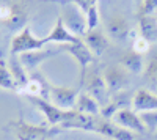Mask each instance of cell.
<instances>
[{"mask_svg": "<svg viewBox=\"0 0 157 140\" xmlns=\"http://www.w3.org/2000/svg\"><path fill=\"white\" fill-rule=\"evenodd\" d=\"M30 103L43 113L44 118L47 120L49 124L52 126H64L66 123H69L71 120H74L77 117V110H64L57 107L55 104L49 103L47 99L39 98V96H25Z\"/></svg>", "mask_w": 157, "mask_h": 140, "instance_id": "obj_1", "label": "cell"}, {"mask_svg": "<svg viewBox=\"0 0 157 140\" xmlns=\"http://www.w3.org/2000/svg\"><path fill=\"white\" fill-rule=\"evenodd\" d=\"M63 24L66 25V29L77 38H82L88 32V24H86V16L85 13L77 8L72 3H63L61 14H60Z\"/></svg>", "mask_w": 157, "mask_h": 140, "instance_id": "obj_2", "label": "cell"}, {"mask_svg": "<svg viewBox=\"0 0 157 140\" xmlns=\"http://www.w3.org/2000/svg\"><path fill=\"white\" fill-rule=\"evenodd\" d=\"M46 44H47L46 38L35 36L33 32L30 30V27H25L17 35H14V38L11 40L10 52H11V55H21V54H25V52L41 50Z\"/></svg>", "mask_w": 157, "mask_h": 140, "instance_id": "obj_3", "label": "cell"}, {"mask_svg": "<svg viewBox=\"0 0 157 140\" xmlns=\"http://www.w3.org/2000/svg\"><path fill=\"white\" fill-rule=\"evenodd\" d=\"M78 91L74 87H63V85H50L49 98L50 103L64 110H75V103L78 98Z\"/></svg>", "mask_w": 157, "mask_h": 140, "instance_id": "obj_4", "label": "cell"}, {"mask_svg": "<svg viewBox=\"0 0 157 140\" xmlns=\"http://www.w3.org/2000/svg\"><path fill=\"white\" fill-rule=\"evenodd\" d=\"M105 33L115 41L127 43L129 38L134 35V30L124 14H113L105 24Z\"/></svg>", "mask_w": 157, "mask_h": 140, "instance_id": "obj_5", "label": "cell"}, {"mask_svg": "<svg viewBox=\"0 0 157 140\" xmlns=\"http://www.w3.org/2000/svg\"><path fill=\"white\" fill-rule=\"evenodd\" d=\"M13 132L17 140H44L50 135V129L43 124H33L24 120L13 123Z\"/></svg>", "mask_w": 157, "mask_h": 140, "instance_id": "obj_6", "label": "cell"}, {"mask_svg": "<svg viewBox=\"0 0 157 140\" xmlns=\"http://www.w3.org/2000/svg\"><path fill=\"white\" fill-rule=\"evenodd\" d=\"M109 93H121L129 85V72L120 65H110L102 72Z\"/></svg>", "mask_w": 157, "mask_h": 140, "instance_id": "obj_7", "label": "cell"}, {"mask_svg": "<svg viewBox=\"0 0 157 140\" xmlns=\"http://www.w3.org/2000/svg\"><path fill=\"white\" fill-rule=\"evenodd\" d=\"M63 49L66 50V52L75 60V63H77V65L80 66V69H82V77H85L88 66L94 61V55H93V52H91V50L86 47V44L83 43V40L80 38V40H77L75 43L64 44Z\"/></svg>", "mask_w": 157, "mask_h": 140, "instance_id": "obj_8", "label": "cell"}, {"mask_svg": "<svg viewBox=\"0 0 157 140\" xmlns=\"http://www.w3.org/2000/svg\"><path fill=\"white\" fill-rule=\"evenodd\" d=\"M94 132L107 137V138H112V140H135L134 132H130V131L121 128V126H118L112 120L99 118V117H98L96 124H94Z\"/></svg>", "mask_w": 157, "mask_h": 140, "instance_id": "obj_9", "label": "cell"}, {"mask_svg": "<svg viewBox=\"0 0 157 140\" xmlns=\"http://www.w3.org/2000/svg\"><path fill=\"white\" fill-rule=\"evenodd\" d=\"M112 121L130 132H145V126H143L140 120V115L134 109L123 107L120 110H116L115 115L112 117Z\"/></svg>", "mask_w": 157, "mask_h": 140, "instance_id": "obj_10", "label": "cell"}, {"mask_svg": "<svg viewBox=\"0 0 157 140\" xmlns=\"http://www.w3.org/2000/svg\"><path fill=\"white\" fill-rule=\"evenodd\" d=\"M83 79H85V91L90 93L99 104L105 106V98L109 90H107L105 80H104V76L98 71H93V72H88Z\"/></svg>", "mask_w": 157, "mask_h": 140, "instance_id": "obj_11", "label": "cell"}, {"mask_svg": "<svg viewBox=\"0 0 157 140\" xmlns=\"http://www.w3.org/2000/svg\"><path fill=\"white\" fill-rule=\"evenodd\" d=\"M29 22V13H27V8H25L22 3L19 2H11V11H10V16L8 19L2 24L3 27H6L8 30H13V32H21L24 30Z\"/></svg>", "mask_w": 157, "mask_h": 140, "instance_id": "obj_12", "label": "cell"}, {"mask_svg": "<svg viewBox=\"0 0 157 140\" xmlns=\"http://www.w3.org/2000/svg\"><path fill=\"white\" fill-rule=\"evenodd\" d=\"M82 40L86 44V47L93 52L94 57H101L109 49V44H110L107 33H104L102 30H98V29L86 32L82 36Z\"/></svg>", "mask_w": 157, "mask_h": 140, "instance_id": "obj_13", "label": "cell"}, {"mask_svg": "<svg viewBox=\"0 0 157 140\" xmlns=\"http://www.w3.org/2000/svg\"><path fill=\"white\" fill-rule=\"evenodd\" d=\"M132 109L137 113L157 110V93H152L149 88H138L132 96Z\"/></svg>", "mask_w": 157, "mask_h": 140, "instance_id": "obj_14", "label": "cell"}, {"mask_svg": "<svg viewBox=\"0 0 157 140\" xmlns=\"http://www.w3.org/2000/svg\"><path fill=\"white\" fill-rule=\"evenodd\" d=\"M118 65L123 66L129 74H143L145 66H146V61H145L141 54H137L130 49V50H126V52L120 57Z\"/></svg>", "mask_w": 157, "mask_h": 140, "instance_id": "obj_15", "label": "cell"}, {"mask_svg": "<svg viewBox=\"0 0 157 140\" xmlns=\"http://www.w3.org/2000/svg\"><path fill=\"white\" fill-rule=\"evenodd\" d=\"M77 40H80V38L74 36V35L66 29V25L63 24V21H61L60 16H58L55 25L52 27L50 33L46 36V41H47V43H55V44H63V46H64V44L75 43Z\"/></svg>", "mask_w": 157, "mask_h": 140, "instance_id": "obj_16", "label": "cell"}, {"mask_svg": "<svg viewBox=\"0 0 157 140\" xmlns=\"http://www.w3.org/2000/svg\"><path fill=\"white\" fill-rule=\"evenodd\" d=\"M75 110L83 113V115H93V117H99L101 115V104L86 91H80L75 103Z\"/></svg>", "mask_w": 157, "mask_h": 140, "instance_id": "obj_17", "label": "cell"}, {"mask_svg": "<svg viewBox=\"0 0 157 140\" xmlns=\"http://www.w3.org/2000/svg\"><path fill=\"white\" fill-rule=\"evenodd\" d=\"M52 55H54V52H52V50H44V49H41V50H33V52L21 54V55H17V58H19V61H21V65L25 68V71H33L36 66L41 65L46 58H49V57H52Z\"/></svg>", "mask_w": 157, "mask_h": 140, "instance_id": "obj_18", "label": "cell"}, {"mask_svg": "<svg viewBox=\"0 0 157 140\" xmlns=\"http://www.w3.org/2000/svg\"><path fill=\"white\" fill-rule=\"evenodd\" d=\"M138 35L149 43L157 41V18L155 16H138Z\"/></svg>", "mask_w": 157, "mask_h": 140, "instance_id": "obj_19", "label": "cell"}, {"mask_svg": "<svg viewBox=\"0 0 157 140\" xmlns=\"http://www.w3.org/2000/svg\"><path fill=\"white\" fill-rule=\"evenodd\" d=\"M0 88L6 91H19V85L13 77L8 63L2 58H0Z\"/></svg>", "mask_w": 157, "mask_h": 140, "instance_id": "obj_20", "label": "cell"}, {"mask_svg": "<svg viewBox=\"0 0 157 140\" xmlns=\"http://www.w3.org/2000/svg\"><path fill=\"white\" fill-rule=\"evenodd\" d=\"M143 79L149 87H157V52L146 61L145 71H143Z\"/></svg>", "mask_w": 157, "mask_h": 140, "instance_id": "obj_21", "label": "cell"}, {"mask_svg": "<svg viewBox=\"0 0 157 140\" xmlns=\"http://www.w3.org/2000/svg\"><path fill=\"white\" fill-rule=\"evenodd\" d=\"M140 120L145 126V131L154 132L157 131V110H149V112H141L138 113Z\"/></svg>", "mask_w": 157, "mask_h": 140, "instance_id": "obj_22", "label": "cell"}, {"mask_svg": "<svg viewBox=\"0 0 157 140\" xmlns=\"http://www.w3.org/2000/svg\"><path fill=\"white\" fill-rule=\"evenodd\" d=\"M149 49H151V43H149L148 40L141 38L140 35H138L137 38H134V41H132V50H134V52L145 55Z\"/></svg>", "mask_w": 157, "mask_h": 140, "instance_id": "obj_23", "label": "cell"}, {"mask_svg": "<svg viewBox=\"0 0 157 140\" xmlns=\"http://www.w3.org/2000/svg\"><path fill=\"white\" fill-rule=\"evenodd\" d=\"M85 16H86V24H88V32L98 29V25H99V11H98V5H94L93 8H90V10L85 13Z\"/></svg>", "mask_w": 157, "mask_h": 140, "instance_id": "obj_24", "label": "cell"}, {"mask_svg": "<svg viewBox=\"0 0 157 140\" xmlns=\"http://www.w3.org/2000/svg\"><path fill=\"white\" fill-rule=\"evenodd\" d=\"M157 11V0H141L140 14L143 16H152Z\"/></svg>", "mask_w": 157, "mask_h": 140, "instance_id": "obj_25", "label": "cell"}, {"mask_svg": "<svg viewBox=\"0 0 157 140\" xmlns=\"http://www.w3.org/2000/svg\"><path fill=\"white\" fill-rule=\"evenodd\" d=\"M63 3H72L77 8H80L83 13H86L90 8H93L94 5H98V0H61Z\"/></svg>", "mask_w": 157, "mask_h": 140, "instance_id": "obj_26", "label": "cell"}, {"mask_svg": "<svg viewBox=\"0 0 157 140\" xmlns=\"http://www.w3.org/2000/svg\"><path fill=\"white\" fill-rule=\"evenodd\" d=\"M11 11V3H0V24H3Z\"/></svg>", "mask_w": 157, "mask_h": 140, "instance_id": "obj_27", "label": "cell"}, {"mask_svg": "<svg viewBox=\"0 0 157 140\" xmlns=\"http://www.w3.org/2000/svg\"><path fill=\"white\" fill-rule=\"evenodd\" d=\"M44 140H52V138H50V137H47V138H44Z\"/></svg>", "mask_w": 157, "mask_h": 140, "instance_id": "obj_28", "label": "cell"}]
</instances>
